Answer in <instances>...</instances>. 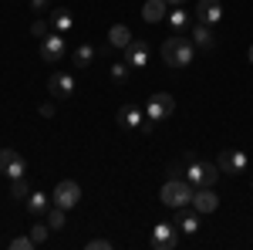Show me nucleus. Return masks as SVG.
Segmentation results:
<instances>
[{
	"instance_id": "nucleus-3",
	"label": "nucleus",
	"mask_w": 253,
	"mask_h": 250,
	"mask_svg": "<svg viewBox=\"0 0 253 250\" xmlns=\"http://www.w3.org/2000/svg\"><path fill=\"white\" fill-rule=\"evenodd\" d=\"M172 112H175V98L169 92H156L145 101V118L149 122H166V118H172Z\"/></svg>"
},
{
	"instance_id": "nucleus-7",
	"label": "nucleus",
	"mask_w": 253,
	"mask_h": 250,
	"mask_svg": "<svg viewBox=\"0 0 253 250\" xmlns=\"http://www.w3.org/2000/svg\"><path fill=\"white\" fill-rule=\"evenodd\" d=\"M149 244H152V250H172L179 244V227L175 223H156Z\"/></svg>"
},
{
	"instance_id": "nucleus-1",
	"label": "nucleus",
	"mask_w": 253,
	"mask_h": 250,
	"mask_svg": "<svg viewBox=\"0 0 253 250\" xmlns=\"http://www.w3.org/2000/svg\"><path fill=\"white\" fill-rule=\"evenodd\" d=\"M159 54H162V61L169 68H189L196 61V44L189 34H169V38L162 41Z\"/></svg>"
},
{
	"instance_id": "nucleus-27",
	"label": "nucleus",
	"mask_w": 253,
	"mask_h": 250,
	"mask_svg": "<svg viewBox=\"0 0 253 250\" xmlns=\"http://www.w3.org/2000/svg\"><path fill=\"white\" fill-rule=\"evenodd\" d=\"M31 34H34L38 41H41V38H47V34H51V20H41V17H38L34 24H31Z\"/></svg>"
},
{
	"instance_id": "nucleus-6",
	"label": "nucleus",
	"mask_w": 253,
	"mask_h": 250,
	"mask_svg": "<svg viewBox=\"0 0 253 250\" xmlns=\"http://www.w3.org/2000/svg\"><path fill=\"white\" fill-rule=\"evenodd\" d=\"M81 200V186L75 179H61L58 186H54V196H51V203L54 206H64V210H75Z\"/></svg>"
},
{
	"instance_id": "nucleus-29",
	"label": "nucleus",
	"mask_w": 253,
	"mask_h": 250,
	"mask_svg": "<svg viewBox=\"0 0 253 250\" xmlns=\"http://www.w3.org/2000/svg\"><path fill=\"white\" fill-rule=\"evenodd\" d=\"M31 247H38V244L31 240V233H27V237H14V240H10V250H31Z\"/></svg>"
},
{
	"instance_id": "nucleus-26",
	"label": "nucleus",
	"mask_w": 253,
	"mask_h": 250,
	"mask_svg": "<svg viewBox=\"0 0 253 250\" xmlns=\"http://www.w3.org/2000/svg\"><path fill=\"white\" fill-rule=\"evenodd\" d=\"M47 233H51V227H47V220H44V223H34V227H31V240H34V244H44V240H47Z\"/></svg>"
},
{
	"instance_id": "nucleus-24",
	"label": "nucleus",
	"mask_w": 253,
	"mask_h": 250,
	"mask_svg": "<svg viewBox=\"0 0 253 250\" xmlns=\"http://www.w3.org/2000/svg\"><path fill=\"white\" fill-rule=\"evenodd\" d=\"M108 75H112V81H118V85H125V81H128V75H132V64H128V61L122 58L118 64H112V71H108Z\"/></svg>"
},
{
	"instance_id": "nucleus-8",
	"label": "nucleus",
	"mask_w": 253,
	"mask_h": 250,
	"mask_svg": "<svg viewBox=\"0 0 253 250\" xmlns=\"http://www.w3.org/2000/svg\"><path fill=\"white\" fill-rule=\"evenodd\" d=\"M41 61H47V64H58V61H64V34H58V31H51L47 38H41Z\"/></svg>"
},
{
	"instance_id": "nucleus-15",
	"label": "nucleus",
	"mask_w": 253,
	"mask_h": 250,
	"mask_svg": "<svg viewBox=\"0 0 253 250\" xmlns=\"http://www.w3.org/2000/svg\"><path fill=\"white\" fill-rule=\"evenodd\" d=\"M175 227H179V233H186V237L199 233V213L179 206V210H175Z\"/></svg>"
},
{
	"instance_id": "nucleus-16",
	"label": "nucleus",
	"mask_w": 253,
	"mask_h": 250,
	"mask_svg": "<svg viewBox=\"0 0 253 250\" xmlns=\"http://www.w3.org/2000/svg\"><path fill=\"white\" fill-rule=\"evenodd\" d=\"M166 14H169V3L166 0H145L142 3V20L145 24H159V20H166Z\"/></svg>"
},
{
	"instance_id": "nucleus-20",
	"label": "nucleus",
	"mask_w": 253,
	"mask_h": 250,
	"mask_svg": "<svg viewBox=\"0 0 253 250\" xmlns=\"http://www.w3.org/2000/svg\"><path fill=\"white\" fill-rule=\"evenodd\" d=\"M24 206H27V213H34V216H41V213H47L51 210V206H47V196H44V193H31V196H27V200H24Z\"/></svg>"
},
{
	"instance_id": "nucleus-32",
	"label": "nucleus",
	"mask_w": 253,
	"mask_h": 250,
	"mask_svg": "<svg viewBox=\"0 0 253 250\" xmlns=\"http://www.w3.org/2000/svg\"><path fill=\"white\" fill-rule=\"evenodd\" d=\"M31 7H34V10H47V7H51V0H31Z\"/></svg>"
},
{
	"instance_id": "nucleus-4",
	"label": "nucleus",
	"mask_w": 253,
	"mask_h": 250,
	"mask_svg": "<svg viewBox=\"0 0 253 250\" xmlns=\"http://www.w3.org/2000/svg\"><path fill=\"white\" fill-rule=\"evenodd\" d=\"M219 166L216 162H196V159H189V169H186V179L193 183V186H216V179H219Z\"/></svg>"
},
{
	"instance_id": "nucleus-30",
	"label": "nucleus",
	"mask_w": 253,
	"mask_h": 250,
	"mask_svg": "<svg viewBox=\"0 0 253 250\" xmlns=\"http://www.w3.org/2000/svg\"><path fill=\"white\" fill-rule=\"evenodd\" d=\"M88 250H112V240H105V237H95V240H88Z\"/></svg>"
},
{
	"instance_id": "nucleus-14",
	"label": "nucleus",
	"mask_w": 253,
	"mask_h": 250,
	"mask_svg": "<svg viewBox=\"0 0 253 250\" xmlns=\"http://www.w3.org/2000/svg\"><path fill=\"white\" fill-rule=\"evenodd\" d=\"M122 54H125V61H128L132 68H145V64H149V44L135 38L125 51H122Z\"/></svg>"
},
{
	"instance_id": "nucleus-31",
	"label": "nucleus",
	"mask_w": 253,
	"mask_h": 250,
	"mask_svg": "<svg viewBox=\"0 0 253 250\" xmlns=\"http://www.w3.org/2000/svg\"><path fill=\"white\" fill-rule=\"evenodd\" d=\"M41 115L51 118V115H54V105H51V101H44V105H41Z\"/></svg>"
},
{
	"instance_id": "nucleus-11",
	"label": "nucleus",
	"mask_w": 253,
	"mask_h": 250,
	"mask_svg": "<svg viewBox=\"0 0 253 250\" xmlns=\"http://www.w3.org/2000/svg\"><path fill=\"white\" fill-rule=\"evenodd\" d=\"M189 38H193V44H196V48H203V51H210V48H216L213 24H203V20H196L193 27H189Z\"/></svg>"
},
{
	"instance_id": "nucleus-12",
	"label": "nucleus",
	"mask_w": 253,
	"mask_h": 250,
	"mask_svg": "<svg viewBox=\"0 0 253 250\" xmlns=\"http://www.w3.org/2000/svg\"><path fill=\"white\" fill-rule=\"evenodd\" d=\"M115 118H118V129H142L145 125V112L138 105H122Z\"/></svg>"
},
{
	"instance_id": "nucleus-10",
	"label": "nucleus",
	"mask_w": 253,
	"mask_h": 250,
	"mask_svg": "<svg viewBox=\"0 0 253 250\" xmlns=\"http://www.w3.org/2000/svg\"><path fill=\"white\" fill-rule=\"evenodd\" d=\"M47 92L54 98H71L75 95V75H68V71H54V75L47 78Z\"/></svg>"
},
{
	"instance_id": "nucleus-34",
	"label": "nucleus",
	"mask_w": 253,
	"mask_h": 250,
	"mask_svg": "<svg viewBox=\"0 0 253 250\" xmlns=\"http://www.w3.org/2000/svg\"><path fill=\"white\" fill-rule=\"evenodd\" d=\"M250 64H253V44H250Z\"/></svg>"
},
{
	"instance_id": "nucleus-33",
	"label": "nucleus",
	"mask_w": 253,
	"mask_h": 250,
	"mask_svg": "<svg viewBox=\"0 0 253 250\" xmlns=\"http://www.w3.org/2000/svg\"><path fill=\"white\" fill-rule=\"evenodd\" d=\"M166 3H169V7H182L186 0H166Z\"/></svg>"
},
{
	"instance_id": "nucleus-2",
	"label": "nucleus",
	"mask_w": 253,
	"mask_h": 250,
	"mask_svg": "<svg viewBox=\"0 0 253 250\" xmlns=\"http://www.w3.org/2000/svg\"><path fill=\"white\" fill-rule=\"evenodd\" d=\"M193 183L189 179H179V176H172L166 186H162V193H159V200L166 203V206H172V210H179V206H189L193 203Z\"/></svg>"
},
{
	"instance_id": "nucleus-22",
	"label": "nucleus",
	"mask_w": 253,
	"mask_h": 250,
	"mask_svg": "<svg viewBox=\"0 0 253 250\" xmlns=\"http://www.w3.org/2000/svg\"><path fill=\"white\" fill-rule=\"evenodd\" d=\"M64 220H68V210L64 206H51L47 210V227L51 230H64Z\"/></svg>"
},
{
	"instance_id": "nucleus-28",
	"label": "nucleus",
	"mask_w": 253,
	"mask_h": 250,
	"mask_svg": "<svg viewBox=\"0 0 253 250\" xmlns=\"http://www.w3.org/2000/svg\"><path fill=\"white\" fill-rule=\"evenodd\" d=\"M17 155H20V152L14 149V146H10V149H0V173H3V169H7V166H10Z\"/></svg>"
},
{
	"instance_id": "nucleus-13",
	"label": "nucleus",
	"mask_w": 253,
	"mask_h": 250,
	"mask_svg": "<svg viewBox=\"0 0 253 250\" xmlns=\"http://www.w3.org/2000/svg\"><path fill=\"white\" fill-rule=\"evenodd\" d=\"M196 20H203V24H219V20H223V3H219V0H199Z\"/></svg>"
},
{
	"instance_id": "nucleus-19",
	"label": "nucleus",
	"mask_w": 253,
	"mask_h": 250,
	"mask_svg": "<svg viewBox=\"0 0 253 250\" xmlns=\"http://www.w3.org/2000/svg\"><path fill=\"white\" fill-rule=\"evenodd\" d=\"M166 20H169L172 34H186V31H189V14H186V10H169Z\"/></svg>"
},
{
	"instance_id": "nucleus-5",
	"label": "nucleus",
	"mask_w": 253,
	"mask_h": 250,
	"mask_svg": "<svg viewBox=\"0 0 253 250\" xmlns=\"http://www.w3.org/2000/svg\"><path fill=\"white\" fill-rule=\"evenodd\" d=\"M216 166H219V173H226V176H240V173H247L250 159H247L243 149H223L219 159H216Z\"/></svg>"
},
{
	"instance_id": "nucleus-25",
	"label": "nucleus",
	"mask_w": 253,
	"mask_h": 250,
	"mask_svg": "<svg viewBox=\"0 0 253 250\" xmlns=\"http://www.w3.org/2000/svg\"><path fill=\"white\" fill-rule=\"evenodd\" d=\"M10 196H14V200H27V196H31V186H27L24 179H10Z\"/></svg>"
},
{
	"instance_id": "nucleus-21",
	"label": "nucleus",
	"mask_w": 253,
	"mask_h": 250,
	"mask_svg": "<svg viewBox=\"0 0 253 250\" xmlns=\"http://www.w3.org/2000/svg\"><path fill=\"white\" fill-rule=\"evenodd\" d=\"M95 44H78V48H75V68H88V64H91V61H95Z\"/></svg>"
},
{
	"instance_id": "nucleus-17",
	"label": "nucleus",
	"mask_w": 253,
	"mask_h": 250,
	"mask_svg": "<svg viewBox=\"0 0 253 250\" xmlns=\"http://www.w3.org/2000/svg\"><path fill=\"white\" fill-rule=\"evenodd\" d=\"M47 20H51V31H58V34H71V27H75V14L64 7H54Z\"/></svg>"
},
{
	"instance_id": "nucleus-23",
	"label": "nucleus",
	"mask_w": 253,
	"mask_h": 250,
	"mask_svg": "<svg viewBox=\"0 0 253 250\" xmlns=\"http://www.w3.org/2000/svg\"><path fill=\"white\" fill-rule=\"evenodd\" d=\"M3 176H7V179H24V176H27V159H24V155H17V159L3 169Z\"/></svg>"
},
{
	"instance_id": "nucleus-18",
	"label": "nucleus",
	"mask_w": 253,
	"mask_h": 250,
	"mask_svg": "<svg viewBox=\"0 0 253 250\" xmlns=\"http://www.w3.org/2000/svg\"><path fill=\"white\" fill-rule=\"evenodd\" d=\"M132 41H135V38H132V31H128L125 24H112V27H108V44H112V48L125 51Z\"/></svg>"
},
{
	"instance_id": "nucleus-9",
	"label": "nucleus",
	"mask_w": 253,
	"mask_h": 250,
	"mask_svg": "<svg viewBox=\"0 0 253 250\" xmlns=\"http://www.w3.org/2000/svg\"><path fill=\"white\" fill-rule=\"evenodd\" d=\"M193 210L196 213H216L219 210V196L213 193V186H196L193 190Z\"/></svg>"
}]
</instances>
